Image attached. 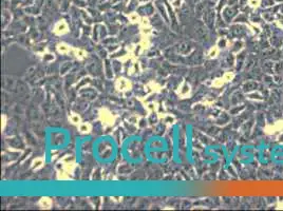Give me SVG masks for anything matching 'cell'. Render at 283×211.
<instances>
[{"label":"cell","instance_id":"6da1fadb","mask_svg":"<svg viewBox=\"0 0 283 211\" xmlns=\"http://www.w3.org/2000/svg\"><path fill=\"white\" fill-rule=\"evenodd\" d=\"M115 86L120 91H127V90H129L131 88V84L127 79H125V78H118Z\"/></svg>","mask_w":283,"mask_h":211},{"label":"cell","instance_id":"277c9868","mask_svg":"<svg viewBox=\"0 0 283 211\" xmlns=\"http://www.w3.org/2000/svg\"><path fill=\"white\" fill-rule=\"evenodd\" d=\"M39 205L44 209H50L52 206V200L50 198H42L39 201Z\"/></svg>","mask_w":283,"mask_h":211},{"label":"cell","instance_id":"ba28073f","mask_svg":"<svg viewBox=\"0 0 283 211\" xmlns=\"http://www.w3.org/2000/svg\"><path fill=\"white\" fill-rule=\"evenodd\" d=\"M70 120L73 122V124H76V125H79L80 122H82V118H80V116L78 114H76V113H72V114L70 115Z\"/></svg>","mask_w":283,"mask_h":211},{"label":"cell","instance_id":"30bf717a","mask_svg":"<svg viewBox=\"0 0 283 211\" xmlns=\"http://www.w3.org/2000/svg\"><path fill=\"white\" fill-rule=\"evenodd\" d=\"M258 87V85H257V82H254V81H249L247 82L245 85V91H253V90H255L256 88Z\"/></svg>","mask_w":283,"mask_h":211},{"label":"cell","instance_id":"9c48e42d","mask_svg":"<svg viewBox=\"0 0 283 211\" xmlns=\"http://www.w3.org/2000/svg\"><path fill=\"white\" fill-rule=\"evenodd\" d=\"M74 55L78 59H82L86 57V52L82 49H75L74 50Z\"/></svg>","mask_w":283,"mask_h":211},{"label":"cell","instance_id":"52a82bcc","mask_svg":"<svg viewBox=\"0 0 283 211\" xmlns=\"http://www.w3.org/2000/svg\"><path fill=\"white\" fill-rule=\"evenodd\" d=\"M42 165H44V160H42L41 157H37L36 160H34V162L32 163V167L33 169H39V168L42 167Z\"/></svg>","mask_w":283,"mask_h":211},{"label":"cell","instance_id":"8fae6325","mask_svg":"<svg viewBox=\"0 0 283 211\" xmlns=\"http://www.w3.org/2000/svg\"><path fill=\"white\" fill-rule=\"evenodd\" d=\"M188 92H189V86L188 85H184V87L181 90V94H182V95H185V94H187Z\"/></svg>","mask_w":283,"mask_h":211},{"label":"cell","instance_id":"7a4b0ae2","mask_svg":"<svg viewBox=\"0 0 283 211\" xmlns=\"http://www.w3.org/2000/svg\"><path fill=\"white\" fill-rule=\"evenodd\" d=\"M54 32L57 35H63L68 32V24L65 22L63 20L59 21L58 23L55 25V29H54Z\"/></svg>","mask_w":283,"mask_h":211},{"label":"cell","instance_id":"3957f363","mask_svg":"<svg viewBox=\"0 0 283 211\" xmlns=\"http://www.w3.org/2000/svg\"><path fill=\"white\" fill-rule=\"evenodd\" d=\"M101 120H103L104 122H106V124H112L113 122V120H114V118H113V116H112V114H111L110 112H109L108 110H101Z\"/></svg>","mask_w":283,"mask_h":211},{"label":"cell","instance_id":"8992f818","mask_svg":"<svg viewBox=\"0 0 283 211\" xmlns=\"http://www.w3.org/2000/svg\"><path fill=\"white\" fill-rule=\"evenodd\" d=\"M57 51L61 54H67L70 51V47L67 43H59V44H57Z\"/></svg>","mask_w":283,"mask_h":211},{"label":"cell","instance_id":"5b68a950","mask_svg":"<svg viewBox=\"0 0 283 211\" xmlns=\"http://www.w3.org/2000/svg\"><path fill=\"white\" fill-rule=\"evenodd\" d=\"M78 129L82 133H88V132L91 131V125L88 124V122H80L78 125Z\"/></svg>","mask_w":283,"mask_h":211},{"label":"cell","instance_id":"7c38bea8","mask_svg":"<svg viewBox=\"0 0 283 211\" xmlns=\"http://www.w3.org/2000/svg\"><path fill=\"white\" fill-rule=\"evenodd\" d=\"M129 19L131 22H136V21L139 20V16H137L136 14H131V15L129 16Z\"/></svg>","mask_w":283,"mask_h":211},{"label":"cell","instance_id":"4fadbf2b","mask_svg":"<svg viewBox=\"0 0 283 211\" xmlns=\"http://www.w3.org/2000/svg\"><path fill=\"white\" fill-rule=\"evenodd\" d=\"M216 53H217V51H216V50H211V52L209 53V56H210V57H215V56H216L215 54Z\"/></svg>","mask_w":283,"mask_h":211}]
</instances>
